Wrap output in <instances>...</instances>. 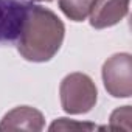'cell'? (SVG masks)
Listing matches in <instances>:
<instances>
[{"instance_id":"cell-7","label":"cell","mask_w":132,"mask_h":132,"mask_svg":"<svg viewBox=\"0 0 132 132\" xmlns=\"http://www.w3.org/2000/svg\"><path fill=\"white\" fill-rule=\"evenodd\" d=\"M54 129H95V126L90 123H75V121L69 123L67 118H61L59 121L50 126V130H54Z\"/></svg>"},{"instance_id":"cell-4","label":"cell","mask_w":132,"mask_h":132,"mask_svg":"<svg viewBox=\"0 0 132 132\" xmlns=\"http://www.w3.org/2000/svg\"><path fill=\"white\" fill-rule=\"evenodd\" d=\"M121 72H118L117 54L112 56L103 69L104 86L112 96L127 98L130 96V57L121 65Z\"/></svg>"},{"instance_id":"cell-6","label":"cell","mask_w":132,"mask_h":132,"mask_svg":"<svg viewBox=\"0 0 132 132\" xmlns=\"http://www.w3.org/2000/svg\"><path fill=\"white\" fill-rule=\"evenodd\" d=\"M92 2L93 0H59V5L70 19L79 22L90 13Z\"/></svg>"},{"instance_id":"cell-5","label":"cell","mask_w":132,"mask_h":132,"mask_svg":"<svg viewBox=\"0 0 132 132\" xmlns=\"http://www.w3.org/2000/svg\"><path fill=\"white\" fill-rule=\"evenodd\" d=\"M129 6V0H93L90 6V23L95 28H104L121 20Z\"/></svg>"},{"instance_id":"cell-2","label":"cell","mask_w":132,"mask_h":132,"mask_svg":"<svg viewBox=\"0 0 132 132\" xmlns=\"http://www.w3.org/2000/svg\"><path fill=\"white\" fill-rule=\"evenodd\" d=\"M62 107L69 113H84L92 109L96 101V89L86 75H70L61 86Z\"/></svg>"},{"instance_id":"cell-1","label":"cell","mask_w":132,"mask_h":132,"mask_svg":"<svg viewBox=\"0 0 132 132\" xmlns=\"http://www.w3.org/2000/svg\"><path fill=\"white\" fill-rule=\"evenodd\" d=\"M64 37L62 22L42 6L28 8L17 48L30 61H48L61 47Z\"/></svg>"},{"instance_id":"cell-3","label":"cell","mask_w":132,"mask_h":132,"mask_svg":"<svg viewBox=\"0 0 132 132\" xmlns=\"http://www.w3.org/2000/svg\"><path fill=\"white\" fill-rule=\"evenodd\" d=\"M30 5L28 0H0V45L19 39Z\"/></svg>"}]
</instances>
